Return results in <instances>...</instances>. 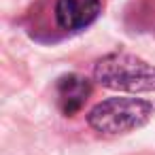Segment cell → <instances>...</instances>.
I'll return each instance as SVG.
<instances>
[{
  "label": "cell",
  "instance_id": "277c9868",
  "mask_svg": "<svg viewBox=\"0 0 155 155\" xmlns=\"http://www.w3.org/2000/svg\"><path fill=\"white\" fill-rule=\"evenodd\" d=\"M91 94V85L85 77L81 74H64L58 79L55 83V96H58V106L60 110L66 115V117H72L77 115L87 98Z\"/></svg>",
  "mask_w": 155,
  "mask_h": 155
},
{
  "label": "cell",
  "instance_id": "6da1fadb",
  "mask_svg": "<svg viewBox=\"0 0 155 155\" xmlns=\"http://www.w3.org/2000/svg\"><path fill=\"white\" fill-rule=\"evenodd\" d=\"M94 79L100 85L117 91H155V66L125 51L100 58L94 66Z\"/></svg>",
  "mask_w": 155,
  "mask_h": 155
},
{
  "label": "cell",
  "instance_id": "7a4b0ae2",
  "mask_svg": "<svg viewBox=\"0 0 155 155\" xmlns=\"http://www.w3.org/2000/svg\"><path fill=\"white\" fill-rule=\"evenodd\" d=\"M153 117V104L142 100V98H108L98 102L89 113H87V123L91 130L106 134V136H117L125 134L132 130L142 127L149 119Z\"/></svg>",
  "mask_w": 155,
  "mask_h": 155
},
{
  "label": "cell",
  "instance_id": "3957f363",
  "mask_svg": "<svg viewBox=\"0 0 155 155\" xmlns=\"http://www.w3.org/2000/svg\"><path fill=\"white\" fill-rule=\"evenodd\" d=\"M100 0H58L55 5V21L66 32L85 30L100 17Z\"/></svg>",
  "mask_w": 155,
  "mask_h": 155
}]
</instances>
